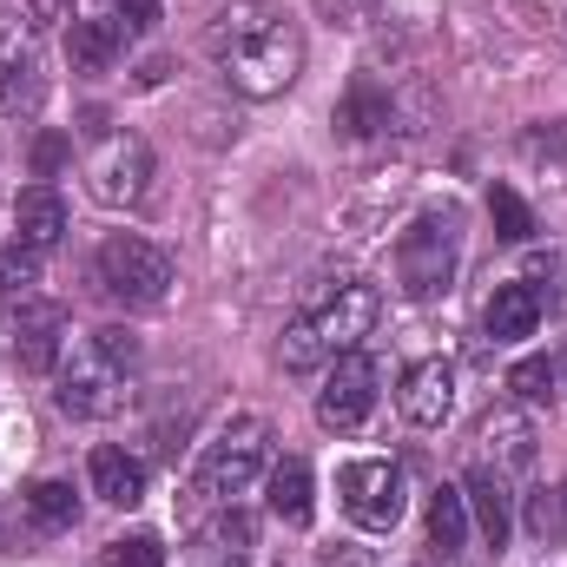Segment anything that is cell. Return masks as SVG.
I'll list each match as a JSON object with an SVG mask.
<instances>
[{"label":"cell","instance_id":"cell-1","mask_svg":"<svg viewBox=\"0 0 567 567\" xmlns=\"http://www.w3.org/2000/svg\"><path fill=\"white\" fill-rule=\"evenodd\" d=\"M218 73L245 93V100H278L284 86L303 73V33L297 20L278 13L271 0H231L212 33H205Z\"/></svg>","mask_w":567,"mask_h":567},{"label":"cell","instance_id":"cell-2","mask_svg":"<svg viewBox=\"0 0 567 567\" xmlns=\"http://www.w3.org/2000/svg\"><path fill=\"white\" fill-rule=\"evenodd\" d=\"M133 370H140L133 330H93V337L73 350V363L60 370V410H66L73 423H106V416H120L126 396H133Z\"/></svg>","mask_w":567,"mask_h":567},{"label":"cell","instance_id":"cell-3","mask_svg":"<svg viewBox=\"0 0 567 567\" xmlns=\"http://www.w3.org/2000/svg\"><path fill=\"white\" fill-rule=\"evenodd\" d=\"M271 462V423L265 416H231L205 442L198 468H192V508H212V502H238Z\"/></svg>","mask_w":567,"mask_h":567},{"label":"cell","instance_id":"cell-4","mask_svg":"<svg viewBox=\"0 0 567 567\" xmlns=\"http://www.w3.org/2000/svg\"><path fill=\"white\" fill-rule=\"evenodd\" d=\"M462 271V238H455V212H429L396 238V290L410 303L442 297Z\"/></svg>","mask_w":567,"mask_h":567},{"label":"cell","instance_id":"cell-5","mask_svg":"<svg viewBox=\"0 0 567 567\" xmlns=\"http://www.w3.org/2000/svg\"><path fill=\"white\" fill-rule=\"evenodd\" d=\"M100 290L113 297V303H126V310H152V303H165V290H172V251H158L152 238H133V231H120V238H106L100 245Z\"/></svg>","mask_w":567,"mask_h":567},{"label":"cell","instance_id":"cell-6","mask_svg":"<svg viewBox=\"0 0 567 567\" xmlns=\"http://www.w3.org/2000/svg\"><path fill=\"white\" fill-rule=\"evenodd\" d=\"M377 390H383V363L363 357V350H343V357L330 363L323 390H317V423L337 429V435L363 429L370 423V410H377Z\"/></svg>","mask_w":567,"mask_h":567},{"label":"cell","instance_id":"cell-7","mask_svg":"<svg viewBox=\"0 0 567 567\" xmlns=\"http://www.w3.org/2000/svg\"><path fill=\"white\" fill-rule=\"evenodd\" d=\"M337 488H343V508H350L357 528H396V522H403V468H396L390 455L343 462Z\"/></svg>","mask_w":567,"mask_h":567},{"label":"cell","instance_id":"cell-8","mask_svg":"<svg viewBox=\"0 0 567 567\" xmlns=\"http://www.w3.org/2000/svg\"><path fill=\"white\" fill-rule=\"evenodd\" d=\"M377 317H383L377 284H337V297H323L303 323H310V337H317L323 357H343V350H357L377 330Z\"/></svg>","mask_w":567,"mask_h":567},{"label":"cell","instance_id":"cell-9","mask_svg":"<svg viewBox=\"0 0 567 567\" xmlns=\"http://www.w3.org/2000/svg\"><path fill=\"white\" fill-rule=\"evenodd\" d=\"M145 178H152V145H145L140 133H113V140L86 158V192H93L100 205H113V212H120V205H140Z\"/></svg>","mask_w":567,"mask_h":567},{"label":"cell","instance_id":"cell-10","mask_svg":"<svg viewBox=\"0 0 567 567\" xmlns=\"http://www.w3.org/2000/svg\"><path fill=\"white\" fill-rule=\"evenodd\" d=\"M60 350H66V310L53 297H20V310H13V357H20V370L47 377L60 363Z\"/></svg>","mask_w":567,"mask_h":567},{"label":"cell","instance_id":"cell-11","mask_svg":"<svg viewBox=\"0 0 567 567\" xmlns=\"http://www.w3.org/2000/svg\"><path fill=\"white\" fill-rule=\"evenodd\" d=\"M403 416L416 429H442L455 416V370L442 357H423L410 377H403Z\"/></svg>","mask_w":567,"mask_h":567},{"label":"cell","instance_id":"cell-12","mask_svg":"<svg viewBox=\"0 0 567 567\" xmlns=\"http://www.w3.org/2000/svg\"><path fill=\"white\" fill-rule=\"evenodd\" d=\"M120 53H126V20H120V7H113V13H80V20L66 27V60H73L80 73H106Z\"/></svg>","mask_w":567,"mask_h":567},{"label":"cell","instance_id":"cell-13","mask_svg":"<svg viewBox=\"0 0 567 567\" xmlns=\"http://www.w3.org/2000/svg\"><path fill=\"white\" fill-rule=\"evenodd\" d=\"M13 231H20V245L53 251V245L66 238V198H60L53 185H27V192L13 198Z\"/></svg>","mask_w":567,"mask_h":567},{"label":"cell","instance_id":"cell-14","mask_svg":"<svg viewBox=\"0 0 567 567\" xmlns=\"http://www.w3.org/2000/svg\"><path fill=\"white\" fill-rule=\"evenodd\" d=\"M535 323H542V290L535 284H495V297L482 310V330L495 343H522V337H535Z\"/></svg>","mask_w":567,"mask_h":567},{"label":"cell","instance_id":"cell-15","mask_svg":"<svg viewBox=\"0 0 567 567\" xmlns=\"http://www.w3.org/2000/svg\"><path fill=\"white\" fill-rule=\"evenodd\" d=\"M462 495H468V508H475V522H482V542H488V548H508L515 515H508V482H502V468L475 462L468 482H462Z\"/></svg>","mask_w":567,"mask_h":567},{"label":"cell","instance_id":"cell-16","mask_svg":"<svg viewBox=\"0 0 567 567\" xmlns=\"http://www.w3.org/2000/svg\"><path fill=\"white\" fill-rule=\"evenodd\" d=\"M86 475H93V495L113 502V508H140L145 502V468L126 455V449H93Z\"/></svg>","mask_w":567,"mask_h":567},{"label":"cell","instance_id":"cell-17","mask_svg":"<svg viewBox=\"0 0 567 567\" xmlns=\"http://www.w3.org/2000/svg\"><path fill=\"white\" fill-rule=\"evenodd\" d=\"M390 113H396L390 93H377L370 80H357V86L343 93V106H337V133H343V140H370V133L390 126Z\"/></svg>","mask_w":567,"mask_h":567},{"label":"cell","instance_id":"cell-18","mask_svg":"<svg viewBox=\"0 0 567 567\" xmlns=\"http://www.w3.org/2000/svg\"><path fill=\"white\" fill-rule=\"evenodd\" d=\"M482 442H488L495 468H528L535 462V429H528V416H515V410H495L482 423Z\"/></svg>","mask_w":567,"mask_h":567},{"label":"cell","instance_id":"cell-19","mask_svg":"<svg viewBox=\"0 0 567 567\" xmlns=\"http://www.w3.org/2000/svg\"><path fill=\"white\" fill-rule=\"evenodd\" d=\"M429 542H435V555H462V542H468V495L462 488L429 495Z\"/></svg>","mask_w":567,"mask_h":567},{"label":"cell","instance_id":"cell-20","mask_svg":"<svg viewBox=\"0 0 567 567\" xmlns=\"http://www.w3.org/2000/svg\"><path fill=\"white\" fill-rule=\"evenodd\" d=\"M271 515L290 522V528L310 522V468H303L297 455H284L278 468H271Z\"/></svg>","mask_w":567,"mask_h":567},{"label":"cell","instance_id":"cell-21","mask_svg":"<svg viewBox=\"0 0 567 567\" xmlns=\"http://www.w3.org/2000/svg\"><path fill=\"white\" fill-rule=\"evenodd\" d=\"M73 515H80V502H73V488H66V482H33V488H27V522H33L40 535L73 528Z\"/></svg>","mask_w":567,"mask_h":567},{"label":"cell","instance_id":"cell-22","mask_svg":"<svg viewBox=\"0 0 567 567\" xmlns=\"http://www.w3.org/2000/svg\"><path fill=\"white\" fill-rule=\"evenodd\" d=\"M40 106H47L40 66H7V73H0V113H7V120H33Z\"/></svg>","mask_w":567,"mask_h":567},{"label":"cell","instance_id":"cell-23","mask_svg":"<svg viewBox=\"0 0 567 567\" xmlns=\"http://www.w3.org/2000/svg\"><path fill=\"white\" fill-rule=\"evenodd\" d=\"M33 47H40V20L27 13V0H20V13L0 7V73L7 66H33Z\"/></svg>","mask_w":567,"mask_h":567},{"label":"cell","instance_id":"cell-24","mask_svg":"<svg viewBox=\"0 0 567 567\" xmlns=\"http://www.w3.org/2000/svg\"><path fill=\"white\" fill-rule=\"evenodd\" d=\"M488 218H495V238H508V245H528L535 238V212H528V198L515 185H495L488 192Z\"/></svg>","mask_w":567,"mask_h":567},{"label":"cell","instance_id":"cell-25","mask_svg":"<svg viewBox=\"0 0 567 567\" xmlns=\"http://www.w3.org/2000/svg\"><path fill=\"white\" fill-rule=\"evenodd\" d=\"M33 284H40V251L33 245H0V297H33Z\"/></svg>","mask_w":567,"mask_h":567},{"label":"cell","instance_id":"cell-26","mask_svg":"<svg viewBox=\"0 0 567 567\" xmlns=\"http://www.w3.org/2000/svg\"><path fill=\"white\" fill-rule=\"evenodd\" d=\"M508 390H515V396H522L528 410H542V403H548V396H555L561 383H555V363L528 357V363H515V370H508Z\"/></svg>","mask_w":567,"mask_h":567},{"label":"cell","instance_id":"cell-27","mask_svg":"<svg viewBox=\"0 0 567 567\" xmlns=\"http://www.w3.org/2000/svg\"><path fill=\"white\" fill-rule=\"evenodd\" d=\"M205 542H212V548H225V555L238 561L245 548H258V522H251L245 508H225V515H218V522L205 528Z\"/></svg>","mask_w":567,"mask_h":567},{"label":"cell","instance_id":"cell-28","mask_svg":"<svg viewBox=\"0 0 567 567\" xmlns=\"http://www.w3.org/2000/svg\"><path fill=\"white\" fill-rule=\"evenodd\" d=\"M106 567H165V548H158V535H120L106 548Z\"/></svg>","mask_w":567,"mask_h":567},{"label":"cell","instance_id":"cell-29","mask_svg":"<svg viewBox=\"0 0 567 567\" xmlns=\"http://www.w3.org/2000/svg\"><path fill=\"white\" fill-rule=\"evenodd\" d=\"M278 357H284V370H317V363H323V350H317V337H310V323H303V317L278 337Z\"/></svg>","mask_w":567,"mask_h":567},{"label":"cell","instance_id":"cell-30","mask_svg":"<svg viewBox=\"0 0 567 567\" xmlns=\"http://www.w3.org/2000/svg\"><path fill=\"white\" fill-rule=\"evenodd\" d=\"M323 567H377V555H370V548H357V542H337V548L323 555Z\"/></svg>","mask_w":567,"mask_h":567},{"label":"cell","instance_id":"cell-31","mask_svg":"<svg viewBox=\"0 0 567 567\" xmlns=\"http://www.w3.org/2000/svg\"><path fill=\"white\" fill-rule=\"evenodd\" d=\"M60 158H66V140H60V133H47V140L33 145V172H53Z\"/></svg>","mask_w":567,"mask_h":567},{"label":"cell","instance_id":"cell-32","mask_svg":"<svg viewBox=\"0 0 567 567\" xmlns=\"http://www.w3.org/2000/svg\"><path fill=\"white\" fill-rule=\"evenodd\" d=\"M33 20H73V0H27Z\"/></svg>","mask_w":567,"mask_h":567},{"label":"cell","instance_id":"cell-33","mask_svg":"<svg viewBox=\"0 0 567 567\" xmlns=\"http://www.w3.org/2000/svg\"><path fill=\"white\" fill-rule=\"evenodd\" d=\"M561 522V502H548V495H535V535H548Z\"/></svg>","mask_w":567,"mask_h":567},{"label":"cell","instance_id":"cell-34","mask_svg":"<svg viewBox=\"0 0 567 567\" xmlns=\"http://www.w3.org/2000/svg\"><path fill=\"white\" fill-rule=\"evenodd\" d=\"M317 7H323V13H330V20H350V13H357V7H363V0H317Z\"/></svg>","mask_w":567,"mask_h":567},{"label":"cell","instance_id":"cell-35","mask_svg":"<svg viewBox=\"0 0 567 567\" xmlns=\"http://www.w3.org/2000/svg\"><path fill=\"white\" fill-rule=\"evenodd\" d=\"M555 383H561V390H567V363H561V370H555Z\"/></svg>","mask_w":567,"mask_h":567},{"label":"cell","instance_id":"cell-36","mask_svg":"<svg viewBox=\"0 0 567 567\" xmlns=\"http://www.w3.org/2000/svg\"><path fill=\"white\" fill-rule=\"evenodd\" d=\"M561 508H567V488H561Z\"/></svg>","mask_w":567,"mask_h":567}]
</instances>
